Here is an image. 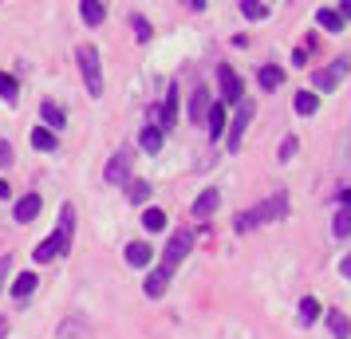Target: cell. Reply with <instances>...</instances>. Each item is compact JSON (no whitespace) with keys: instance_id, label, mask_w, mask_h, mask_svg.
I'll return each mask as SVG.
<instances>
[{"instance_id":"cell-5","label":"cell","mask_w":351,"mask_h":339,"mask_svg":"<svg viewBox=\"0 0 351 339\" xmlns=\"http://www.w3.org/2000/svg\"><path fill=\"white\" fill-rule=\"evenodd\" d=\"M348 60H343V55H339V60H332V64L328 67H319L316 75H312V83H316V91H324V95H328V91H335V87H339V79H343V75H348Z\"/></svg>"},{"instance_id":"cell-14","label":"cell","mask_w":351,"mask_h":339,"mask_svg":"<svg viewBox=\"0 0 351 339\" xmlns=\"http://www.w3.org/2000/svg\"><path fill=\"white\" fill-rule=\"evenodd\" d=\"M217 201H221V194H217V190H206V194H197V201H193V217H213Z\"/></svg>"},{"instance_id":"cell-6","label":"cell","mask_w":351,"mask_h":339,"mask_svg":"<svg viewBox=\"0 0 351 339\" xmlns=\"http://www.w3.org/2000/svg\"><path fill=\"white\" fill-rule=\"evenodd\" d=\"M253 123V103L249 99H241L237 111H233V127H229V138H225V146L229 150H241V134H245V127Z\"/></svg>"},{"instance_id":"cell-16","label":"cell","mask_w":351,"mask_h":339,"mask_svg":"<svg viewBox=\"0 0 351 339\" xmlns=\"http://www.w3.org/2000/svg\"><path fill=\"white\" fill-rule=\"evenodd\" d=\"M146 296H150V300H158V296H166V288H170V276L166 273H158V268H154V273L146 276Z\"/></svg>"},{"instance_id":"cell-23","label":"cell","mask_w":351,"mask_h":339,"mask_svg":"<svg viewBox=\"0 0 351 339\" xmlns=\"http://www.w3.org/2000/svg\"><path fill=\"white\" fill-rule=\"evenodd\" d=\"M32 146H36V150H44V154H51L60 142H56V134H51V130L36 127V130H32Z\"/></svg>"},{"instance_id":"cell-17","label":"cell","mask_w":351,"mask_h":339,"mask_svg":"<svg viewBox=\"0 0 351 339\" xmlns=\"http://www.w3.org/2000/svg\"><path fill=\"white\" fill-rule=\"evenodd\" d=\"M127 264H134V268H146V264H150V244H146V241L127 244Z\"/></svg>"},{"instance_id":"cell-26","label":"cell","mask_w":351,"mask_h":339,"mask_svg":"<svg viewBox=\"0 0 351 339\" xmlns=\"http://www.w3.org/2000/svg\"><path fill=\"white\" fill-rule=\"evenodd\" d=\"M143 229L146 233H162V229H166V213L162 210H146L143 213Z\"/></svg>"},{"instance_id":"cell-28","label":"cell","mask_w":351,"mask_h":339,"mask_svg":"<svg viewBox=\"0 0 351 339\" xmlns=\"http://www.w3.org/2000/svg\"><path fill=\"white\" fill-rule=\"evenodd\" d=\"M241 12H245V20H269V4H256V0H241Z\"/></svg>"},{"instance_id":"cell-12","label":"cell","mask_w":351,"mask_h":339,"mask_svg":"<svg viewBox=\"0 0 351 339\" xmlns=\"http://www.w3.org/2000/svg\"><path fill=\"white\" fill-rule=\"evenodd\" d=\"M324 320H328V331H332L335 339H351V320L343 316V312H335V307H332Z\"/></svg>"},{"instance_id":"cell-21","label":"cell","mask_w":351,"mask_h":339,"mask_svg":"<svg viewBox=\"0 0 351 339\" xmlns=\"http://www.w3.org/2000/svg\"><path fill=\"white\" fill-rule=\"evenodd\" d=\"M316 320H319V300H316V296H304V300H300V323H304V327H312Z\"/></svg>"},{"instance_id":"cell-35","label":"cell","mask_w":351,"mask_h":339,"mask_svg":"<svg viewBox=\"0 0 351 339\" xmlns=\"http://www.w3.org/2000/svg\"><path fill=\"white\" fill-rule=\"evenodd\" d=\"M335 12H339V20H343V16L351 20V0H348V4H339V8H335Z\"/></svg>"},{"instance_id":"cell-9","label":"cell","mask_w":351,"mask_h":339,"mask_svg":"<svg viewBox=\"0 0 351 339\" xmlns=\"http://www.w3.org/2000/svg\"><path fill=\"white\" fill-rule=\"evenodd\" d=\"M40 205H44V201H40V194H24L16 201V210H12V213H16L20 225H28V221H36V217H40Z\"/></svg>"},{"instance_id":"cell-19","label":"cell","mask_w":351,"mask_h":339,"mask_svg":"<svg viewBox=\"0 0 351 339\" xmlns=\"http://www.w3.org/2000/svg\"><path fill=\"white\" fill-rule=\"evenodd\" d=\"M316 111H319V99H316V91H300V95H296V114H304V118H312Z\"/></svg>"},{"instance_id":"cell-25","label":"cell","mask_w":351,"mask_h":339,"mask_svg":"<svg viewBox=\"0 0 351 339\" xmlns=\"http://www.w3.org/2000/svg\"><path fill=\"white\" fill-rule=\"evenodd\" d=\"M127 197L134 201V205H143L146 197H150V186H146L143 178H130V181H127Z\"/></svg>"},{"instance_id":"cell-22","label":"cell","mask_w":351,"mask_h":339,"mask_svg":"<svg viewBox=\"0 0 351 339\" xmlns=\"http://www.w3.org/2000/svg\"><path fill=\"white\" fill-rule=\"evenodd\" d=\"M256 79H261V87H265V91H276V87H280V79H285V71H280V67H261V75H256Z\"/></svg>"},{"instance_id":"cell-8","label":"cell","mask_w":351,"mask_h":339,"mask_svg":"<svg viewBox=\"0 0 351 339\" xmlns=\"http://www.w3.org/2000/svg\"><path fill=\"white\" fill-rule=\"evenodd\" d=\"M209 107H213V103H209V91L197 83V87H193V95H190V118H193V127L209 118Z\"/></svg>"},{"instance_id":"cell-38","label":"cell","mask_w":351,"mask_h":339,"mask_svg":"<svg viewBox=\"0 0 351 339\" xmlns=\"http://www.w3.org/2000/svg\"><path fill=\"white\" fill-rule=\"evenodd\" d=\"M0 197H8V181L0 178Z\"/></svg>"},{"instance_id":"cell-24","label":"cell","mask_w":351,"mask_h":339,"mask_svg":"<svg viewBox=\"0 0 351 339\" xmlns=\"http://www.w3.org/2000/svg\"><path fill=\"white\" fill-rule=\"evenodd\" d=\"M316 20H319V28H328L332 36L339 32V28H343V20H339V12H335V8H319Z\"/></svg>"},{"instance_id":"cell-29","label":"cell","mask_w":351,"mask_h":339,"mask_svg":"<svg viewBox=\"0 0 351 339\" xmlns=\"http://www.w3.org/2000/svg\"><path fill=\"white\" fill-rule=\"evenodd\" d=\"M0 99H8V103L20 99V87H16V79H12L8 71H0Z\"/></svg>"},{"instance_id":"cell-7","label":"cell","mask_w":351,"mask_h":339,"mask_svg":"<svg viewBox=\"0 0 351 339\" xmlns=\"http://www.w3.org/2000/svg\"><path fill=\"white\" fill-rule=\"evenodd\" d=\"M103 178L111 181V186H127V181H130V150H119V154L107 162Z\"/></svg>"},{"instance_id":"cell-27","label":"cell","mask_w":351,"mask_h":339,"mask_svg":"<svg viewBox=\"0 0 351 339\" xmlns=\"http://www.w3.org/2000/svg\"><path fill=\"white\" fill-rule=\"evenodd\" d=\"M40 114H44V123H48V127H56V130H60V127L67 123V114L60 111L56 103H44V107H40Z\"/></svg>"},{"instance_id":"cell-15","label":"cell","mask_w":351,"mask_h":339,"mask_svg":"<svg viewBox=\"0 0 351 339\" xmlns=\"http://www.w3.org/2000/svg\"><path fill=\"white\" fill-rule=\"evenodd\" d=\"M174 118H178V87H170V91H166V103H162V111H158V123L170 130Z\"/></svg>"},{"instance_id":"cell-30","label":"cell","mask_w":351,"mask_h":339,"mask_svg":"<svg viewBox=\"0 0 351 339\" xmlns=\"http://www.w3.org/2000/svg\"><path fill=\"white\" fill-rule=\"evenodd\" d=\"M332 233H335V237H351V210H339V213H335Z\"/></svg>"},{"instance_id":"cell-3","label":"cell","mask_w":351,"mask_h":339,"mask_svg":"<svg viewBox=\"0 0 351 339\" xmlns=\"http://www.w3.org/2000/svg\"><path fill=\"white\" fill-rule=\"evenodd\" d=\"M75 60H80V71H83V83H87V95H103V64H99V51L95 44H80L75 48Z\"/></svg>"},{"instance_id":"cell-2","label":"cell","mask_w":351,"mask_h":339,"mask_svg":"<svg viewBox=\"0 0 351 339\" xmlns=\"http://www.w3.org/2000/svg\"><path fill=\"white\" fill-rule=\"evenodd\" d=\"M285 213H288V197H285V194H272L269 201H261L253 213H241V217H237V229L245 233V229L265 225V221H280Z\"/></svg>"},{"instance_id":"cell-37","label":"cell","mask_w":351,"mask_h":339,"mask_svg":"<svg viewBox=\"0 0 351 339\" xmlns=\"http://www.w3.org/2000/svg\"><path fill=\"white\" fill-rule=\"evenodd\" d=\"M0 339H8V320H0Z\"/></svg>"},{"instance_id":"cell-1","label":"cell","mask_w":351,"mask_h":339,"mask_svg":"<svg viewBox=\"0 0 351 339\" xmlns=\"http://www.w3.org/2000/svg\"><path fill=\"white\" fill-rule=\"evenodd\" d=\"M71 233H75V210H71V205H64V210H60V225L51 229V237L36 244V253H32L36 264H48V260L64 257L67 244H71Z\"/></svg>"},{"instance_id":"cell-18","label":"cell","mask_w":351,"mask_h":339,"mask_svg":"<svg viewBox=\"0 0 351 339\" xmlns=\"http://www.w3.org/2000/svg\"><path fill=\"white\" fill-rule=\"evenodd\" d=\"M206 127H209V134H213V138H221V130H225V103H213V107H209Z\"/></svg>"},{"instance_id":"cell-33","label":"cell","mask_w":351,"mask_h":339,"mask_svg":"<svg viewBox=\"0 0 351 339\" xmlns=\"http://www.w3.org/2000/svg\"><path fill=\"white\" fill-rule=\"evenodd\" d=\"M8 268H12V257H0V288H4V276H8Z\"/></svg>"},{"instance_id":"cell-36","label":"cell","mask_w":351,"mask_h":339,"mask_svg":"<svg viewBox=\"0 0 351 339\" xmlns=\"http://www.w3.org/2000/svg\"><path fill=\"white\" fill-rule=\"evenodd\" d=\"M343 276H348V280H351V253H348V257H343Z\"/></svg>"},{"instance_id":"cell-4","label":"cell","mask_w":351,"mask_h":339,"mask_svg":"<svg viewBox=\"0 0 351 339\" xmlns=\"http://www.w3.org/2000/svg\"><path fill=\"white\" fill-rule=\"evenodd\" d=\"M190 249H193V233H190V229H178L174 237H170V244H166V253H162V268H158V273L174 276V268L186 260Z\"/></svg>"},{"instance_id":"cell-20","label":"cell","mask_w":351,"mask_h":339,"mask_svg":"<svg viewBox=\"0 0 351 339\" xmlns=\"http://www.w3.org/2000/svg\"><path fill=\"white\" fill-rule=\"evenodd\" d=\"M138 146H143L146 154H158V150H162V130L158 127H146L143 134H138Z\"/></svg>"},{"instance_id":"cell-32","label":"cell","mask_w":351,"mask_h":339,"mask_svg":"<svg viewBox=\"0 0 351 339\" xmlns=\"http://www.w3.org/2000/svg\"><path fill=\"white\" fill-rule=\"evenodd\" d=\"M296 142H300V138H285V146H280V162H288L292 154H296Z\"/></svg>"},{"instance_id":"cell-11","label":"cell","mask_w":351,"mask_h":339,"mask_svg":"<svg viewBox=\"0 0 351 339\" xmlns=\"http://www.w3.org/2000/svg\"><path fill=\"white\" fill-rule=\"evenodd\" d=\"M36 284H40L36 273H20L16 280H12V300H28V296L36 292Z\"/></svg>"},{"instance_id":"cell-13","label":"cell","mask_w":351,"mask_h":339,"mask_svg":"<svg viewBox=\"0 0 351 339\" xmlns=\"http://www.w3.org/2000/svg\"><path fill=\"white\" fill-rule=\"evenodd\" d=\"M80 16H83V24H91V28H99V24L107 20V8H103L99 0H83V4H80Z\"/></svg>"},{"instance_id":"cell-31","label":"cell","mask_w":351,"mask_h":339,"mask_svg":"<svg viewBox=\"0 0 351 339\" xmlns=\"http://www.w3.org/2000/svg\"><path fill=\"white\" fill-rule=\"evenodd\" d=\"M130 28H134V36H138L143 44L150 40V36H154V32H150V24H146V16H143V12H134V16H130Z\"/></svg>"},{"instance_id":"cell-34","label":"cell","mask_w":351,"mask_h":339,"mask_svg":"<svg viewBox=\"0 0 351 339\" xmlns=\"http://www.w3.org/2000/svg\"><path fill=\"white\" fill-rule=\"evenodd\" d=\"M12 162V150H8V142H0V166H8Z\"/></svg>"},{"instance_id":"cell-10","label":"cell","mask_w":351,"mask_h":339,"mask_svg":"<svg viewBox=\"0 0 351 339\" xmlns=\"http://www.w3.org/2000/svg\"><path fill=\"white\" fill-rule=\"evenodd\" d=\"M221 95H225V103H241V95H245L237 71H229V67H221Z\"/></svg>"}]
</instances>
